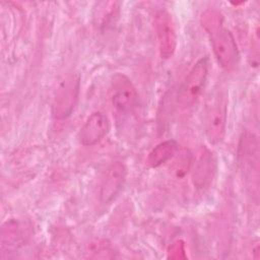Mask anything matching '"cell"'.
<instances>
[{"instance_id": "8", "label": "cell", "mask_w": 260, "mask_h": 260, "mask_svg": "<svg viewBox=\"0 0 260 260\" xmlns=\"http://www.w3.org/2000/svg\"><path fill=\"white\" fill-rule=\"evenodd\" d=\"M216 172V158L214 153L206 146L202 145L195 157L192 171V182L197 189L208 187Z\"/></svg>"}, {"instance_id": "3", "label": "cell", "mask_w": 260, "mask_h": 260, "mask_svg": "<svg viewBox=\"0 0 260 260\" xmlns=\"http://www.w3.org/2000/svg\"><path fill=\"white\" fill-rule=\"evenodd\" d=\"M259 140L256 135L245 132L238 147V161L243 177L252 186V192L258 196L259 190Z\"/></svg>"}, {"instance_id": "12", "label": "cell", "mask_w": 260, "mask_h": 260, "mask_svg": "<svg viewBox=\"0 0 260 260\" xmlns=\"http://www.w3.org/2000/svg\"><path fill=\"white\" fill-rule=\"evenodd\" d=\"M118 5V2L113 1H102L96 3L93 13L95 25H98L99 27L106 25L109 20L112 19L113 15H115L116 10L119 8Z\"/></svg>"}, {"instance_id": "2", "label": "cell", "mask_w": 260, "mask_h": 260, "mask_svg": "<svg viewBox=\"0 0 260 260\" xmlns=\"http://www.w3.org/2000/svg\"><path fill=\"white\" fill-rule=\"evenodd\" d=\"M228 95L222 87L215 88L208 96L204 109V130L207 140L216 144L225 134Z\"/></svg>"}, {"instance_id": "4", "label": "cell", "mask_w": 260, "mask_h": 260, "mask_svg": "<svg viewBox=\"0 0 260 260\" xmlns=\"http://www.w3.org/2000/svg\"><path fill=\"white\" fill-rule=\"evenodd\" d=\"M207 76L208 58L202 57L193 65L179 87L177 102L181 108L189 109L197 102L206 84Z\"/></svg>"}, {"instance_id": "7", "label": "cell", "mask_w": 260, "mask_h": 260, "mask_svg": "<svg viewBox=\"0 0 260 260\" xmlns=\"http://www.w3.org/2000/svg\"><path fill=\"white\" fill-rule=\"evenodd\" d=\"M127 170L122 161H114L106 169L99 189L100 201L104 204L112 202L123 189Z\"/></svg>"}, {"instance_id": "11", "label": "cell", "mask_w": 260, "mask_h": 260, "mask_svg": "<svg viewBox=\"0 0 260 260\" xmlns=\"http://www.w3.org/2000/svg\"><path fill=\"white\" fill-rule=\"evenodd\" d=\"M178 150V143L174 139L165 140L151 149L147 156V164L150 168H158L170 160Z\"/></svg>"}, {"instance_id": "13", "label": "cell", "mask_w": 260, "mask_h": 260, "mask_svg": "<svg viewBox=\"0 0 260 260\" xmlns=\"http://www.w3.org/2000/svg\"><path fill=\"white\" fill-rule=\"evenodd\" d=\"M192 164V155L189 150L184 149L176 159L174 165V172L178 178L184 177L190 170Z\"/></svg>"}, {"instance_id": "10", "label": "cell", "mask_w": 260, "mask_h": 260, "mask_svg": "<svg viewBox=\"0 0 260 260\" xmlns=\"http://www.w3.org/2000/svg\"><path fill=\"white\" fill-rule=\"evenodd\" d=\"M110 121L103 112H93L84 122L78 133V140L84 146L98 144L108 134Z\"/></svg>"}, {"instance_id": "1", "label": "cell", "mask_w": 260, "mask_h": 260, "mask_svg": "<svg viewBox=\"0 0 260 260\" xmlns=\"http://www.w3.org/2000/svg\"><path fill=\"white\" fill-rule=\"evenodd\" d=\"M200 21L220 66L226 70L235 68L239 63L240 54L234 36L224 24L223 15L218 10L209 8L201 14Z\"/></svg>"}, {"instance_id": "9", "label": "cell", "mask_w": 260, "mask_h": 260, "mask_svg": "<svg viewBox=\"0 0 260 260\" xmlns=\"http://www.w3.org/2000/svg\"><path fill=\"white\" fill-rule=\"evenodd\" d=\"M159 55L162 59L173 56L177 46V35L172 16L166 10L159 11L154 19Z\"/></svg>"}, {"instance_id": "5", "label": "cell", "mask_w": 260, "mask_h": 260, "mask_svg": "<svg viewBox=\"0 0 260 260\" xmlns=\"http://www.w3.org/2000/svg\"><path fill=\"white\" fill-rule=\"evenodd\" d=\"M79 88L80 77L78 74H70L61 81L52 105V114L57 120H64L72 114L78 101Z\"/></svg>"}, {"instance_id": "6", "label": "cell", "mask_w": 260, "mask_h": 260, "mask_svg": "<svg viewBox=\"0 0 260 260\" xmlns=\"http://www.w3.org/2000/svg\"><path fill=\"white\" fill-rule=\"evenodd\" d=\"M111 101L116 111L121 114L129 113L137 106V90L126 75L118 73L113 77L111 84Z\"/></svg>"}]
</instances>
